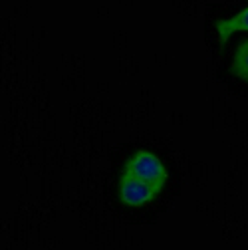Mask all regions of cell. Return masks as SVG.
<instances>
[{
  "label": "cell",
  "mask_w": 248,
  "mask_h": 250,
  "mask_svg": "<svg viewBox=\"0 0 248 250\" xmlns=\"http://www.w3.org/2000/svg\"><path fill=\"white\" fill-rule=\"evenodd\" d=\"M121 175L131 177L143 185H149L153 189H157L159 193L167 183V167L163 165V161L157 155L147 149H139L137 153H133L125 161V167H123Z\"/></svg>",
  "instance_id": "1"
},
{
  "label": "cell",
  "mask_w": 248,
  "mask_h": 250,
  "mask_svg": "<svg viewBox=\"0 0 248 250\" xmlns=\"http://www.w3.org/2000/svg\"><path fill=\"white\" fill-rule=\"evenodd\" d=\"M230 70H232V74H234L236 78L248 82V38L242 40V42L236 46V52H234V58H232Z\"/></svg>",
  "instance_id": "4"
},
{
  "label": "cell",
  "mask_w": 248,
  "mask_h": 250,
  "mask_svg": "<svg viewBox=\"0 0 248 250\" xmlns=\"http://www.w3.org/2000/svg\"><path fill=\"white\" fill-rule=\"evenodd\" d=\"M216 32H219V40L225 44L234 32H248V6L236 12L230 18L216 20Z\"/></svg>",
  "instance_id": "3"
},
{
  "label": "cell",
  "mask_w": 248,
  "mask_h": 250,
  "mask_svg": "<svg viewBox=\"0 0 248 250\" xmlns=\"http://www.w3.org/2000/svg\"><path fill=\"white\" fill-rule=\"evenodd\" d=\"M157 195H159L157 189H153L149 185H143L131 177L121 175V179H119V197L127 207H143V205L151 203Z\"/></svg>",
  "instance_id": "2"
}]
</instances>
